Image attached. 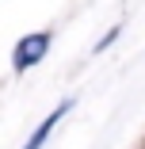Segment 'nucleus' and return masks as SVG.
Listing matches in <instances>:
<instances>
[{"label": "nucleus", "mask_w": 145, "mask_h": 149, "mask_svg": "<svg viewBox=\"0 0 145 149\" xmlns=\"http://www.w3.org/2000/svg\"><path fill=\"white\" fill-rule=\"evenodd\" d=\"M50 46V35H27L19 46H15V73H27L31 65L42 61V54Z\"/></svg>", "instance_id": "obj_1"}, {"label": "nucleus", "mask_w": 145, "mask_h": 149, "mask_svg": "<svg viewBox=\"0 0 145 149\" xmlns=\"http://www.w3.org/2000/svg\"><path fill=\"white\" fill-rule=\"evenodd\" d=\"M65 107H69V103H61V107H57V111H53V115L46 118V123H42V126H38V130L31 134V141H27V149H38V145H42V141L50 138V130L57 126V118H61V115H65Z\"/></svg>", "instance_id": "obj_2"}]
</instances>
